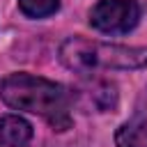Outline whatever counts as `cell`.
I'll list each match as a JSON object with an SVG mask.
<instances>
[{
	"mask_svg": "<svg viewBox=\"0 0 147 147\" xmlns=\"http://www.w3.org/2000/svg\"><path fill=\"white\" fill-rule=\"evenodd\" d=\"M0 99L16 110L46 117L48 124L57 131H67L71 126V94L53 80L32 74H9L0 80Z\"/></svg>",
	"mask_w": 147,
	"mask_h": 147,
	"instance_id": "obj_1",
	"label": "cell"
},
{
	"mask_svg": "<svg viewBox=\"0 0 147 147\" xmlns=\"http://www.w3.org/2000/svg\"><path fill=\"white\" fill-rule=\"evenodd\" d=\"M60 60L67 69L76 74H94L108 69H140L147 64V48L69 37L60 46Z\"/></svg>",
	"mask_w": 147,
	"mask_h": 147,
	"instance_id": "obj_2",
	"label": "cell"
},
{
	"mask_svg": "<svg viewBox=\"0 0 147 147\" xmlns=\"http://www.w3.org/2000/svg\"><path fill=\"white\" fill-rule=\"evenodd\" d=\"M140 21V7L136 0H99L90 11V23L110 34H124Z\"/></svg>",
	"mask_w": 147,
	"mask_h": 147,
	"instance_id": "obj_3",
	"label": "cell"
},
{
	"mask_svg": "<svg viewBox=\"0 0 147 147\" xmlns=\"http://www.w3.org/2000/svg\"><path fill=\"white\" fill-rule=\"evenodd\" d=\"M78 101L83 110H94V113H108L117 106V87L108 80H92L85 83L71 94V101Z\"/></svg>",
	"mask_w": 147,
	"mask_h": 147,
	"instance_id": "obj_4",
	"label": "cell"
},
{
	"mask_svg": "<svg viewBox=\"0 0 147 147\" xmlns=\"http://www.w3.org/2000/svg\"><path fill=\"white\" fill-rule=\"evenodd\" d=\"M117 147H147V90L140 94L136 113L115 133Z\"/></svg>",
	"mask_w": 147,
	"mask_h": 147,
	"instance_id": "obj_5",
	"label": "cell"
},
{
	"mask_svg": "<svg viewBox=\"0 0 147 147\" xmlns=\"http://www.w3.org/2000/svg\"><path fill=\"white\" fill-rule=\"evenodd\" d=\"M32 138V126L18 115H5L0 119V145L2 147H25Z\"/></svg>",
	"mask_w": 147,
	"mask_h": 147,
	"instance_id": "obj_6",
	"label": "cell"
},
{
	"mask_svg": "<svg viewBox=\"0 0 147 147\" xmlns=\"http://www.w3.org/2000/svg\"><path fill=\"white\" fill-rule=\"evenodd\" d=\"M23 14L32 16V18H41V16H48L57 9V0H18Z\"/></svg>",
	"mask_w": 147,
	"mask_h": 147,
	"instance_id": "obj_7",
	"label": "cell"
}]
</instances>
